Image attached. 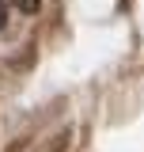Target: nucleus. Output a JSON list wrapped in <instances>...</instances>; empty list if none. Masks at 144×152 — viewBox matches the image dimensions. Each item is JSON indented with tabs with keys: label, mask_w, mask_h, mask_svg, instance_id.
<instances>
[{
	"label": "nucleus",
	"mask_w": 144,
	"mask_h": 152,
	"mask_svg": "<svg viewBox=\"0 0 144 152\" xmlns=\"http://www.w3.org/2000/svg\"><path fill=\"white\" fill-rule=\"evenodd\" d=\"M4 23H8V0H0V31H4Z\"/></svg>",
	"instance_id": "1"
}]
</instances>
